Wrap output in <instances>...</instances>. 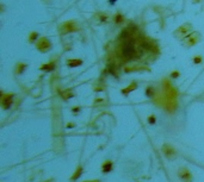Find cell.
<instances>
[{
  "label": "cell",
  "instance_id": "8",
  "mask_svg": "<svg viewBox=\"0 0 204 182\" xmlns=\"http://www.w3.org/2000/svg\"><path fill=\"white\" fill-rule=\"evenodd\" d=\"M12 102H13V95L12 94H9V95H6V97H3V100H1V105L4 107V109H9L12 105Z\"/></svg>",
  "mask_w": 204,
  "mask_h": 182
},
{
  "label": "cell",
  "instance_id": "2",
  "mask_svg": "<svg viewBox=\"0 0 204 182\" xmlns=\"http://www.w3.org/2000/svg\"><path fill=\"white\" fill-rule=\"evenodd\" d=\"M78 29H79V26L77 23L73 20H69V21H64L60 26V32L61 34H69V32H74Z\"/></svg>",
  "mask_w": 204,
  "mask_h": 182
},
{
  "label": "cell",
  "instance_id": "4",
  "mask_svg": "<svg viewBox=\"0 0 204 182\" xmlns=\"http://www.w3.org/2000/svg\"><path fill=\"white\" fill-rule=\"evenodd\" d=\"M50 42H49V39L45 38V37H42L41 39H38L37 43H36V48L41 51V52H45L50 49Z\"/></svg>",
  "mask_w": 204,
  "mask_h": 182
},
{
  "label": "cell",
  "instance_id": "14",
  "mask_svg": "<svg viewBox=\"0 0 204 182\" xmlns=\"http://www.w3.org/2000/svg\"><path fill=\"white\" fill-rule=\"evenodd\" d=\"M38 35L36 34V32H34V34H32L31 36H30V42H34L35 41V39H36V37H37Z\"/></svg>",
  "mask_w": 204,
  "mask_h": 182
},
{
  "label": "cell",
  "instance_id": "20",
  "mask_svg": "<svg viewBox=\"0 0 204 182\" xmlns=\"http://www.w3.org/2000/svg\"><path fill=\"white\" fill-rule=\"evenodd\" d=\"M193 1H195V3H198V1H199V0H193Z\"/></svg>",
  "mask_w": 204,
  "mask_h": 182
},
{
  "label": "cell",
  "instance_id": "9",
  "mask_svg": "<svg viewBox=\"0 0 204 182\" xmlns=\"http://www.w3.org/2000/svg\"><path fill=\"white\" fill-rule=\"evenodd\" d=\"M112 168H113V163L111 162V161H108V162H105L104 164H103V173H110L111 170H112Z\"/></svg>",
  "mask_w": 204,
  "mask_h": 182
},
{
  "label": "cell",
  "instance_id": "16",
  "mask_svg": "<svg viewBox=\"0 0 204 182\" xmlns=\"http://www.w3.org/2000/svg\"><path fill=\"white\" fill-rule=\"evenodd\" d=\"M193 61H195V63H201V62H202V57L197 56V57H195V58H193Z\"/></svg>",
  "mask_w": 204,
  "mask_h": 182
},
{
  "label": "cell",
  "instance_id": "19",
  "mask_svg": "<svg viewBox=\"0 0 204 182\" xmlns=\"http://www.w3.org/2000/svg\"><path fill=\"white\" fill-rule=\"evenodd\" d=\"M84 182H102L99 180H89V181H84Z\"/></svg>",
  "mask_w": 204,
  "mask_h": 182
},
{
  "label": "cell",
  "instance_id": "15",
  "mask_svg": "<svg viewBox=\"0 0 204 182\" xmlns=\"http://www.w3.org/2000/svg\"><path fill=\"white\" fill-rule=\"evenodd\" d=\"M148 122H149V124H154V123H155V117L150 116V117L148 118Z\"/></svg>",
  "mask_w": 204,
  "mask_h": 182
},
{
  "label": "cell",
  "instance_id": "17",
  "mask_svg": "<svg viewBox=\"0 0 204 182\" xmlns=\"http://www.w3.org/2000/svg\"><path fill=\"white\" fill-rule=\"evenodd\" d=\"M116 21L118 23V24H119V23L122 21V15H121V14H118V15H117V17H116Z\"/></svg>",
  "mask_w": 204,
  "mask_h": 182
},
{
  "label": "cell",
  "instance_id": "7",
  "mask_svg": "<svg viewBox=\"0 0 204 182\" xmlns=\"http://www.w3.org/2000/svg\"><path fill=\"white\" fill-rule=\"evenodd\" d=\"M162 152L167 158H173L176 156V150L172 145H168V144H164L162 146Z\"/></svg>",
  "mask_w": 204,
  "mask_h": 182
},
{
  "label": "cell",
  "instance_id": "10",
  "mask_svg": "<svg viewBox=\"0 0 204 182\" xmlns=\"http://www.w3.org/2000/svg\"><path fill=\"white\" fill-rule=\"evenodd\" d=\"M81 63H83V61L81 60H69L68 62H67V66L68 67H78V66H80Z\"/></svg>",
  "mask_w": 204,
  "mask_h": 182
},
{
  "label": "cell",
  "instance_id": "13",
  "mask_svg": "<svg viewBox=\"0 0 204 182\" xmlns=\"http://www.w3.org/2000/svg\"><path fill=\"white\" fill-rule=\"evenodd\" d=\"M54 63H49V64H44V66H42V70H44V72H50V70H53L54 69Z\"/></svg>",
  "mask_w": 204,
  "mask_h": 182
},
{
  "label": "cell",
  "instance_id": "5",
  "mask_svg": "<svg viewBox=\"0 0 204 182\" xmlns=\"http://www.w3.org/2000/svg\"><path fill=\"white\" fill-rule=\"evenodd\" d=\"M191 29H192V28H191L190 24H185V25H183V26H180L179 29L176 30L174 36H176L177 38H183V37L187 36V35L191 32Z\"/></svg>",
  "mask_w": 204,
  "mask_h": 182
},
{
  "label": "cell",
  "instance_id": "3",
  "mask_svg": "<svg viewBox=\"0 0 204 182\" xmlns=\"http://www.w3.org/2000/svg\"><path fill=\"white\" fill-rule=\"evenodd\" d=\"M199 39H201V35H199L198 32H192L191 35H187V36L184 38L183 43H184V45H186V46H192V45H195L197 42H199Z\"/></svg>",
  "mask_w": 204,
  "mask_h": 182
},
{
  "label": "cell",
  "instance_id": "11",
  "mask_svg": "<svg viewBox=\"0 0 204 182\" xmlns=\"http://www.w3.org/2000/svg\"><path fill=\"white\" fill-rule=\"evenodd\" d=\"M83 173H84V169H83V167H79V168H78V170L74 173V175L72 176V180H73V181H75L77 179H79V177L81 176V174H83Z\"/></svg>",
  "mask_w": 204,
  "mask_h": 182
},
{
  "label": "cell",
  "instance_id": "12",
  "mask_svg": "<svg viewBox=\"0 0 204 182\" xmlns=\"http://www.w3.org/2000/svg\"><path fill=\"white\" fill-rule=\"evenodd\" d=\"M136 87H137V85H136V83L134 82V83H131V85H130L129 87H127L125 89H123V91H122V93H123V94H128V93H130V92H131V91L136 89Z\"/></svg>",
  "mask_w": 204,
  "mask_h": 182
},
{
  "label": "cell",
  "instance_id": "6",
  "mask_svg": "<svg viewBox=\"0 0 204 182\" xmlns=\"http://www.w3.org/2000/svg\"><path fill=\"white\" fill-rule=\"evenodd\" d=\"M178 175H179V179L183 182H192V174L189 171V169H186V168L179 169Z\"/></svg>",
  "mask_w": 204,
  "mask_h": 182
},
{
  "label": "cell",
  "instance_id": "18",
  "mask_svg": "<svg viewBox=\"0 0 204 182\" xmlns=\"http://www.w3.org/2000/svg\"><path fill=\"white\" fill-rule=\"evenodd\" d=\"M171 76H172V77H178V76H179V73L176 72V73H173V74H171Z\"/></svg>",
  "mask_w": 204,
  "mask_h": 182
},
{
  "label": "cell",
  "instance_id": "1",
  "mask_svg": "<svg viewBox=\"0 0 204 182\" xmlns=\"http://www.w3.org/2000/svg\"><path fill=\"white\" fill-rule=\"evenodd\" d=\"M122 54H123V57L127 60H130L135 56L136 54V49H135V42L131 39H127L124 42V45L122 48Z\"/></svg>",
  "mask_w": 204,
  "mask_h": 182
}]
</instances>
